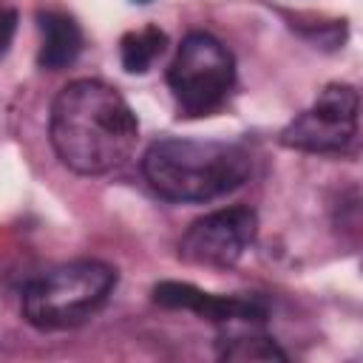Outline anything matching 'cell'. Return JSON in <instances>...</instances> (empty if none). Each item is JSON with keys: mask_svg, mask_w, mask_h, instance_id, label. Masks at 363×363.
Returning a JSON list of instances; mask_svg holds the SVG:
<instances>
[{"mask_svg": "<svg viewBox=\"0 0 363 363\" xmlns=\"http://www.w3.org/2000/svg\"><path fill=\"white\" fill-rule=\"evenodd\" d=\"M48 139L57 159L79 176L119 170L139 145V119L102 79H74L51 102Z\"/></svg>", "mask_w": 363, "mask_h": 363, "instance_id": "1", "label": "cell"}, {"mask_svg": "<svg viewBox=\"0 0 363 363\" xmlns=\"http://www.w3.org/2000/svg\"><path fill=\"white\" fill-rule=\"evenodd\" d=\"M252 170L241 145L216 139H159L142 156L150 190L176 204H201L238 190Z\"/></svg>", "mask_w": 363, "mask_h": 363, "instance_id": "2", "label": "cell"}, {"mask_svg": "<svg viewBox=\"0 0 363 363\" xmlns=\"http://www.w3.org/2000/svg\"><path fill=\"white\" fill-rule=\"evenodd\" d=\"M116 269L102 261H71L54 267L23 289V318L40 332L82 326L111 298Z\"/></svg>", "mask_w": 363, "mask_h": 363, "instance_id": "3", "label": "cell"}, {"mask_svg": "<svg viewBox=\"0 0 363 363\" xmlns=\"http://www.w3.org/2000/svg\"><path fill=\"white\" fill-rule=\"evenodd\" d=\"M235 85V60L230 48L207 34L190 31L167 65V88L182 116H207L218 111Z\"/></svg>", "mask_w": 363, "mask_h": 363, "instance_id": "4", "label": "cell"}, {"mask_svg": "<svg viewBox=\"0 0 363 363\" xmlns=\"http://www.w3.org/2000/svg\"><path fill=\"white\" fill-rule=\"evenodd\" d=\"M357 119H360V96L346 82L326 85L318 99L298 113L284 130L281 145L301 153H320L335 156L346 153L349 145L357 136Z\"/></svg>", "mask_w": 363, "mask_h": 363, "instance_id": "5", "label": "cell"}, {"mask_svg": "<svg viewBox=\"0 0 363 363\" xmlns=\"http://www.w3.org/2000/svg\"><path fill=\"white\" fill-rule=\"evenodd\" d=\"M258 216L250 207H224L196 218L179 241V258L193 267L230 269L252 247Z\"/></svg>", "mask_w": 363, "mask_h": 363, "instance_id": "6", "label": "cell"}, {"mask_svg": "<svg viewBox=\"0 0 363 363\" xmlns=\"http://www.w3.org/2000/svg\"><path fill=\"white\" fill-rule=\"evenodd\" d=\"M153 301L167 309H187L199 318H207L216 326L233 323H264L267 303L258 295H213L193 284L162 281L153 286Z\"/></svg>", "mask_w": 363, "mask_h": 363, "instance_id": "7", "label": "cell"}, {"mask_svg": "<svg viewBox=\"0 0 363 363\" xmlns=\"http://www.w3.org/2000/svg\"><path fill=\"white\" fill-rule=\"evenodd\" d=\"M37 26H40V34H43L40 54H37L40 68L62 71V68L74 65L79 51H82V28H79V23L65 11L48 9V11L37 14Z\"/></svg>", "mask_w": 363, "mask_h": 363, "instance_id": "8", "label": "cell"}, {"mask_svg": "<svg viewBox=\"0 0 363 363\" xmlns=\"http://www.w3.org/2000/svg\"><path fill=\"white\" fill-rule=\"evenodd\" d=\"M261 323H233L221 326V349L218 354L224 360H286V354L278 349V343L258 329Z\"/></svg>", "mask_w": 363, "mask_h": 363, "instance_id": "9", "label": "cell"}, {"mask_svg": "<svg viewBox=\"0 0 363 363\" xmlns=\"http://www.w3.org/2000/svg\"><path fill=\"white\" fill-rule=\"evenodd\" d=\"M167 45V34L156 26H145L139 31H128L119 43V60L128 74H145L162 57Z\"/></svg>", "mask_w": 363, "mask_h": 363, "instance_id": "10", "label": "cell"}, {"mask_svg": "<svg viewBox=\"0 0 363 363\" xmlns=\"http://www.w3.org/2000/svg\"><path fill=\"white\" fill-rule=\"evenodd\" d=\"M17 31V11L11 6H0V57L9 51Z\"/></svg>", "mask_w": 363, "mask_h": 363, "instance_id": "11", "label": "cell"}, {"mask_svg": "<svg viewBox=\"0 0 363 363\" xmlns=\"http://www.w3.org/2000/svg\"><path fill=\"white\" fill-rule=\"evenodd\" d=\"M133 3H150V0H133Z\"/></svg>", "mask_w": 363, "mask_h": 363, "instance_id": "12", "label": "cell"}]
</instances>
